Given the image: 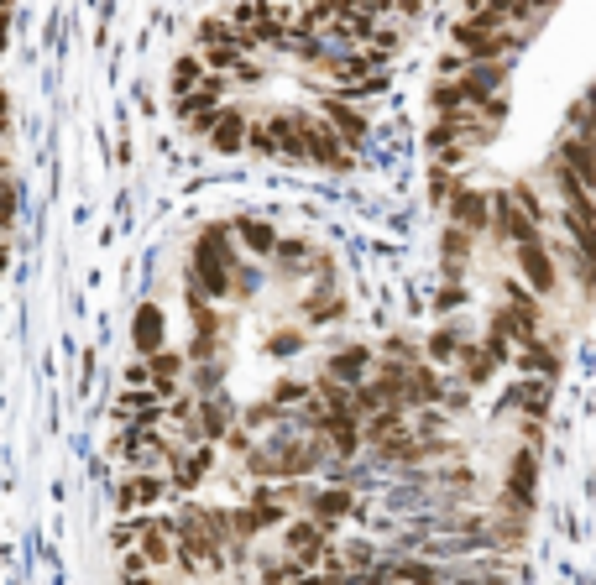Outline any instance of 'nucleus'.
<instances>
[{"mask_svg": "<svg viewBox=\"0 0 596 585\" xmlns=\"http://www.w3.org/2000/svg\"><path fill=\"white\" fill-rule=\"evenodd\" d=\"M231 230L225 225H204L194 241V283L204 288V298H231L236 283V251H231Z\"/></svg>", "mask_w": 596, "mask_h": 585, "instance_id": "obj_1", "label": "nucleus"}, {"mask_svg": "<svg viewBox=\"0 0 596 585\" xmlns=\"http://www.w3.org/2000/svg\"><path fill=\"white\" fill-rule=\"evenodd\" d=\"M304 142H309V162H319V168H351V157H346V142L335 136L330 121H314L309 115V126H304Z\"/></svg>", "mask_w": 596, "mask_h": 585, "instance_id": "obj_2", "label": "nucleus"}, {"mask_svg": "<svg viewBox=\"0 0 596 585\" xmlns=\"http://www.w3.org/2000/svg\"><path fill=\"white\" fill-rule=\"evenodd\" d=\"M131 345L142 350V356H157V350L168 345V319L157 303H142V309L131 314Z\"/></svg>", "mask_w": 596, "mask_h": 585, "instance_id": "obj_3", "label": "nucleus"}, {"mask_svg": "<svg viewBox=\"0 0 596 585\" xmlns=\"http://www.w3.org/2000/svg\"><path fill=\"white\" fill-rule=\"evenodd\" d=\"M518 267H523V277L534 283V293L555 288V262H549V251L539 246V236H534V241H518Z\"/></svg>", "mask_w": 596, "mask_h": 585, "instance_id": "obj_4", "label": "nucleus"}, {"mask_svg": "<svg viewBox=\"0 0 596 585\" xmlns=\"http://www.w3.org/2000/svg\"><path fill=\"white\" fill-rule=\"evenodd\" d=\"M210 147H215L220 157H231V152L246 147V115H241V110H225V105H220L215 126H210Z\"/></svg>", "mask_w": 596, "mask_h": 585, "instance_id": "obj_5", "label": "nucleus"}, {"mask_svg": "<svg viewBox=\"0 0 596 585\" xmlns=\"http://www.w3.org/2000/svg\"><path fill=\"white\" fill-rule=\"evenodd\" d=\"M163 476H131V481H121V512H142V507H152V502H163Z\"/></svg>", "mask_w": 596, "mask_h": 585, "instance_id": "obj_6", "label": "nucleus"}, {"mask_svg": "<svg viewBox=\"0 0 596 585\" xmlns=\"http://www.w3.org/2000/svg\"><path fill=\"white\" fill-rule=\"evenodd\" d=\"M325 121L335 126V136H340V142H346V147H356V142H366V121H361V115L346 105V100H340V95H330L325 100Z\"/></svg>", "mask_w": 596, "mask_h": 585, "instance_id": "obj_7", "label": "nucleus"}, {"mask_svg": "<svg viewBox=\"0 0 596 585\" xmlns=\"http://www.w3.org/2000/svg\"><path fill=\"white\" fill-rule=\"evenodd\" d=\"M283 544H288V554L298 559V565H314V559L325 554V533H319V523H293L283 533Z\"/></svg>", "mask_w": 596, "mask_h": 585, "instance_id": "obj_8", "label": "nucleus"}, {"mask_svg": "<svg viewBox=\"0 0 596 585\" xmlns=\"http://www.w3.org/2000/svg\"><path fill=\"white\" fill-rule=\"evenodd\" d=\"M487 209H492V199L487 194H471V189H461V194L450 199V215H455V225H461V230H481V225L492 220Z\"/></svg>", "mask_w": 596, "mask_h": 585, "instance_id": "obj_9", "label": "nucleus"}, {"mask_svg": "<svg viewBox=\"0 0 596 585\" xmlns=\"http://www.w3.org/2000/svg\"><path fill=\"white\" fill-rule=\"evenodd\" d=\"M236 236L246 241L251 256H272V251H278V230H272L267 220H246V215H241V220H236Z\"/></svg>", "mask_w": 596, "mask_h": 585, "instance_id": "obj_10", "label": "nucleus"}, {"mask_svg": "<svg viewBox=\"0 0 596 585\" xmlns=\"http://www.w3.org/2000/svg\"><path fill=\"white\" fill-rule=\"evenodd\" d=\"M142 361H147V371H152V387L168 397V392H173V382H178V371H183V356H178V350H168V345H163V350H157V356H142Z\"/></svg>", "mask_w": 596, "mask_h": 585, "instance_id": "obj_11", "label": "nucleus"}, {"mask_svg": "<svg viewBox=\"0 0 596 585\" xmlns=\"http://www.w3.org/2000/svg\"><path fill=\"white\" fill-rule=\"evenodd\" d=\"M560 157H565V168L576 173V178L586 183V189H596V152L581 142V136H570V142L560 147Z\"/></svg>", "mask_w": 596, "mask_h": 585, "instance_id": "obj_12", "label": "nucleus"}, {"mask_svg": "<svg viewBox=\"0 0 596 585\" xmlns=\"http://www.w3.org/2000/svg\"><path fill=\"white\" fill-rule=\"evenodd\" d=\"M361 371H366V350L351 345V350H340V356L325 366V377H335L340 387H356V382H361Z\"/></svg>", "mask_w": 596, "mask_h": 585, "instance_id": "obj_13", "label": "nucleus"}, {"mask_svg": "<svg viewBox=\"0 0 596 585\" xmlns=\"http://www.w3.org/2000/svg\"><path fill=\"white\" fill-rule=\"evenodd\" d=\"M199 476H210V444H204V450H194V455H178V465H173V481L189 491Z\"/></svg>", "mask_w": 596, "mask_h": 585, "instance_id": "obj_14", "label": "nucleus"}, {"mask_svg": "<svg viewBox=\"0 0 596 585\" xmlns=\"http://www.w3.org/2000/svg\"><path fill=\"white\" fill-rule=\"evenodd\" d=\"M309 507H314L319 523H335V518H346V512H351V491H319Z\"/></svg>", "mask_w": 596, "mask_h": 585, "instance_id": "obj_15", "label": "nucleus"}, {"mask_svg": "<svg viewBox=\"0 0 596 585\" xmlns=\"http://www.w3.org/2000/svg\"><path fill=\"white\" fill-rule=\"evenodd\" d=\"M199 79H204L199 58H194V53H189V58H178V63H173V100H178V95H189V89H194Z\"/></svg>", "mask_w": 596, "mask_h": 585, "instance_id": "obj_16", "label": "nucleus"}, {"mask_svg": "<svg viewBox=\"0 0 596 585\" xmlns=\"http://www.w3.org/2000/svg\"><path fill=\"white\" fill-rule=\"evenodd\" d=\"M272 256H278L283 272H288V267L298 272V267H304V256H309V246H304V241H278V251H272Z\"/></svg>", "mask_w": 596, "mask_h": 585, "instance_id": "obj_17", "label": "nucleus"}, {"mask_svg": "<svg viewBox=\"0 0 596 585\" xmlns=\"http://www.w3.org/2000/svg\"><path fill=\"white\" fill-rule=\"evenodd\" d=\"M11 220H16V183L0 178V230H6Z\"/></svg>", "mask_w": 596, "mask_h": 585, "instance_id": "obj_18", "label": "nucleus"}, {"mask_svg": "<svg viewBox=\"0 0 596 585\" xmlns=\"http://www.w3.org/2000/svg\"><path fill=\"white\" fill-rule=\"evenodd\" d=\"M393 575L398 580H414V585H440V570H429V565H398Z\"/></svg>", "mask_w": 596, "mask_h": 585, "instance_id": "obj_19", "label": "nucleus"}, {"mask_svg": "<svg viewBox=\"0 0 596 585\" xmlns=\"http://www.w3.org/2000/svg\"><path fill=\"white\" fill-rule=\"evenodd\" d=\"M513 486L523 491V497L534 491V460H529V455H518V465H513Z\"/></svg>", "mask_w": 596, "mask_h": 585, "instance_id": "obj_20", "label": "nucleus"}, {"mask_svg": "<svg viewBox=\"0 0 596 585\" xmlns=\"http://www.w3.org/2000/svg\"><path fill=\"white\" fill-rule=\"evenodd\" d=\"M304 392H309L304 382H278V387H272V403H298Z\"/></svg>", "mask_w": 596, "mask_h": 585, "instance_id": "obj_21", "label": "nucleus"}, {"mask_svg": "<svg viewBox=\"0 0 596 585\" xmlns=\"http://www.w3.org/2000/svg\"><path fill=\"white\" fill-rule=\"evenodd\" d=\"M298 345H304V335H278V340H272L267 350H272V356H293Z\"/></svg>", "mask_w": 596, "mask_h": 585, "instance_id": "obj_22", "label": "nucleus"}, {"mask_svg": "<svg viewBox=\"0 0 596 585\" xmlns=\"http://www.w3.org/2000/svg\"><path fill=\"white\" fill-rule=\"evenodd\" d=\"M429 350H434V356H440V361H450V356H455V350H461V345H455L450 335H434V340H429Z\"/></svg>", "mask_w": 596, "mask_h": 585, "instance_id": "obj_23", "label": "nucleus"}, {"mask_svg": "<svg viewBox=\"0 0 596 585\" xmlns=\"http://www.w3.org/2000/svg\"><path fill=\"white\" fill-rule=\"evenodd\" d=\"M272 418V403H257V408H246V429H262Z\"/></svg>", "mask_w": 596, "mask_h": 585, "instance_id": "obj_24", "label": "nucleus"}, {"mask_svg": "<svg viewBox=\"0 0 596 585\" xmlns=\"http://www.w3.org/2000/svg\"><path fill=\"white\" fill-rule=\"evenodd\" d=\"M398 11H403V16H419V11H424V0H398Z\"/></svg>", "mask_w": 596, "mask_h": 585, "instance_id": "obj_25", "label": "nucleus"}, {"mask_svg": "<svg viewBox=\"0 0 596 585\" xmlns=\"http://www.w3.org/2000/svg\"><path fill=\"white\" fill-rule=\"evenodd\" d=\"M298 585H351L346 575H330V580H298Z\"/></svg>", "mask_w": 596, "mask_h": 585, "instance_id": "obj_26", "label": "nucleus"}, {"mask_svg": "<svg viewBox=\"0 0 596 585\" xmlns=\"http://www.w3.org/2000/svg\"><path fill=\"white\" fill-rule=\"evenodd\" d=\"M0 48H6V11H0Z\"/></svg>", "mask_w": 596, "mask_h": 585, "instance_id": "obj_27", "label": "nucleus"}, {"mask_svg": "<svg viewBox=\"0 0 596 585\" xmlns=\"http://www.w3.org/2000/svg\"><path fill=\"white\" fill-rule=\"evenodd\" d=\"M131 585H157V580H152V575H136V580H131Z\"/></svg>", "mask_w": 596, "mask_h": 585, "instance_id": "obj_28", "label": "nucleus"}, {"mask_svg": "<svg viewBox=\"0 0 596 585\" xmlns=\"http://www.w3.org/2000/svg\"><path fill=\"white\" fill-rule=\"evenodd\" d=\"M6 168H11V162H6V152H0V178H6Z\"/></svg>", "mask_w": 596, "mask_h": 585, "instance_id": "obj_29", "label": "nucleus"}, {"mask_svg": "<svg viewBox=\"0 0 596 585\" xmlns=\"http://www.w3.org/2000/svg\"><path fill=\"white\" fill-rule=\"evenodd\" d=\"M586 105H591V110H596V84H591V95H586Z\"/></svg>", "mask_w": 596, "mask_h": 585, "instance_id": "obj_30", "label": "nucleus"}, {"mask_svg": "<svg viewBox=\"0 0 596 585\" xmlns=\"http://www.w3.org/2000/svg\"><path fill=\"white\" fill-rule=\"evenodd\" d=\"M0 256H6V241H0Z\"/></svg>", "mask_w": 596, "mask_h": 585, "instance_id": "obj_31", "label": "nucleus"}, {"mask_svg": "<svg viewBox=\"0 0 596 585\" xmlns=\"http://www.w3.org/2000/svg\"><path fill=\"white\" fill-rule=\"evenodd\" d=\"M0 267H6V256H0Z\"/></svg>", "mask_w": 596, "mask_h": 585, "instance_id": "obj_32", "label": "nucleus"}, {"mask_svg": "<svg viewBox=\"0 0 596 585\" xmlns=\"http://www.w3.org/2000/svg\"><path fill=\"white\" fill-rule=\"evenodd\" d=\"M0 95H6V89H0Z\"/></svg>", "mask_w": 596, "mask_h": 585, "instance_id": "obj_33", "label": "nucleus"}]
</instances>
